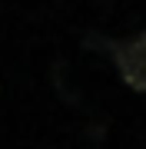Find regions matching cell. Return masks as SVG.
<instances>
[{"label":"cell","instance_id":"obj_1","mask_svg":"<svg viewBox=\"0 0 146 149\" xmlns=\"http://www.w3.org/2000/svg\"><path fill=\"white\" fill-rule=\"evenodd\" d=\"M106 53L113 60L119 80L133 93H146V30L106 43Z\"/></svg>","mask_w":146,"mask_h":149}]
</instances>
